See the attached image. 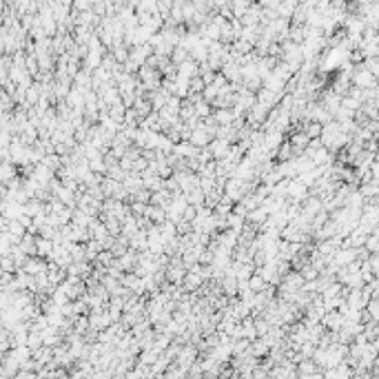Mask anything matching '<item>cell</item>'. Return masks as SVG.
I'll return each instance as SVG.
<instances>
[{
  "label": "cell",
  "mask_w": 379,
  "mask_h": 379,
  "mask_svg": "<svg viewBox=\"0 0 379 379\" xmlns=\"http://www.w3.org/2000/svg\"><path fill=\"white\" fill-rule=\"evenodd\" d=\"M206 149H209V153H211V158H213V160H222L226 153H229L231 142H229V140H224V138H215V140H211L209 144H206Z\"/></svg>",
  "instance_id": "obj_1"
},
{
  "label": "cell",
  "mask_w": 379,
  "mask_h": 379,
  "mask_svg": "<svg viewBox=\"0 0 379 379\" xmlns=\"http://www.w3.org/2000/svg\"><path fill=\"white\" fill-rule=\"evenodd\" d=\"M51 249H54V242H51L49 237H42L36 242V253H38L40 257H49Z\"/></svg>",
  "instance_id": "obj_2"
},
{
  "label": "cell",
  "mask_w": 379,
  "mask_h": 379,
  "mask_svg": "<svg viewBox=\"0 0 379 379\" xmlns=\"http://www.w3.org/2000/svg\"><path fill=\"white\" fill-rule=\"evenodd\" d=\"M246 284H249V289L253 290V293H259V290L266 286V282L262 279V275H259V273H255V275H251V277L246 279Z\"/></svg>",
  "instance_id": "obj_3"
}]
</instances>
